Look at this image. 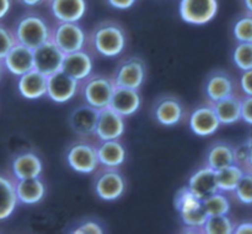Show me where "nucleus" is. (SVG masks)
<instances>
[{"instance_id": "obj_1", "label": "nucleus", "mask_w": 252, "mask_h": 234, "mask_svg": "<svg viewBox=\"0 0 252 234\" xmlns=\"http://www.w3.org/2000/svg\"><path fill=\"white\" fill-rule=\"evenodd\" d=\"M88 41L96 53L106 58H115L126 49L127 34L118 22L102 21L91 31Z\"/></svg>"}, {"instance_id": "obj_2", "label": "nucleus", "mask_w": 252, "mask_h": 234, "mask_svg": "<svg viewBox=\"0 0 252 234\" xmlns=\"http://www.w3.org/2000/svg\"><path fill=\"white\" fill-rule=\"evenodd\" d=\"M14 34L17 43L36 49L51 38V27L41 15L26 14L17 21Z\"/></svg>"}, {"instance_id": "obj_3", "label": "nucleus", "mask_w": 252, "mask_h": 234, "mask_svg": "<svg viewBox=\"0 0 252 234\" xmlns=\"http://www.w3.org/2000/svg\"><path fill=\"white\" fill-rule=\"evenodd\" d=\"M174 204L182 223L187 228H192L193 232L199 233V230L208 217L202 200H199L187 186H185L177 191Z\"/></svg>"}, {"instance_id": "obj_4", "label": "nucleus", "mask_w": 252, "mask_h": 234, "mask_svg": "<svg viewBox=\"0 0 252 234\" xmlns=\"http://www.w3.org/2000/svg\"><path fill=\"white\" fill-rule=\"evenodd\" d=\"M115 87L111 76L93 74L81 81L79 86L85 102L96 109H102L110 105Z\"/></svg>"}, {"instance_id": "obj_5", "label": "nucleus", "mask_w": 252, "mask_h": 234, "mask_svg": "<svg viewBox=\"0 0 252 234\" xmlns=\"http://www.w3.org/2000/svg\"><path fill=\"white\" fill-rule=\"evenodd\" d=\"M64 54L86 49L88 36L78 22L58 21L51 28V38Z\"/></svg>"}, {"instance_id": "obj_6", "label": "nucleus", "mask_w": 252, "mask_h": 234, "mask_svg": "<svg viewBox=\"0 0 252 234\" xmlns=\"http://www.w3.org/2000/svg\"><path fill=\"white\" fill-rule=\"evenodd\" d=\"M66 163L73 171L81 174H90L97 171L98 157L97 147L93 142L81 141L74 142L68 147L65 154Z\"/></svg>"}, {"instance_id": "obj_7", "label": "nucleus", "mask_w": 252, "mask_h": 234, "mask_svg": "<svg viewBox=\"0 0 252 234\" xmlns=\"http://www.w3.org/2000/svg\"><path fill=\"white\" fill-rule=\"evenodd\" d=\"M145 76H147V66L144 60L139 56H129L123 59L118 64L111 78L115 82V86L139 90L144 83Z\"/></svg>"}, {"instance_id": "obj_8", "label": "nucleus", "mask_w": 252, "mask_h": 234, "mask_svg": "<svg viewBox=\"0 0 252 234\" xmlns=\"http://www.w3.org/2000/svg\"><path fill=\"white\" fill-rule=\"evenodd\" d=\"M218 0H181L180 16L189 25H206L217 16Z\"/></svg>"}, {"instance_id": "obj_9", "label": "nucleus", "mask_w": 252, "mask_h": 234, "mask_svg": "<svg viewBox=\"0 0 252 234\" xmlns=\"http://www.w3.org/2000/svg\"><path fill=\"white\" fill-rule=\"evenodd\" d=\"M153 117L164 127H175L186 115V107L179 97L164 95L158 98L153 104Z\"/></svg>"}, {"instance_id": "obj_10", "label": "nucleus", "mask_w": 252, "mask_h": 234, "mask_svg": "<svg viewBox=\"0 0 252 234\" xmlns=\"http://www.w3.org/2000/svg\"><path fill=\"white\" fill-rule=\"evenodd\" d=\"M126 191V179L117 168L105 167L95 178V193L101 200L115 201Z\"/></svg>"}, {"instance_id": "obj_11", "label": "nucleus", "mask_w": 252, "mask_h": 234, "mask_svg": "<svg viewBox=\"0 0 252 234\" xmlns=\"http://www.w3.org/2000/svg\"><path fill=\"white\" fill-rule=\"evenodd\" d=\"M125 117L118 114L111 107L98 109L95 135H94L98 141L120 139L125 134Z\"/></svg>"}, {"instance_id": "obj_12", "label": "nucleus", "mask_w": 252, "mask_h": 234, "mask_svg": "<svg viewBox=\"0 0 252 234\" xmlns=\"http://www.w3.org/2000/svg\"><path fill=\"white\" fill-rule=\"evenodd\" d=\"M80 82L62 70L52 74L47 78L46 96L56 103H65L73 100L79 92Z\"/></svg>"}, {"instance_id": "obj_13", "label": "nucleus", "mask_w": 252, "mask_h": 234, "mask_svg": "<svg viewBox=\"0 0 252 234\" xmlns=\"http://www.w3.org/2000/svg\"><path fill=\"white\" fill-rule=\"evenodd\" d=\"M65 54L54 44L52 39H48L33 49L34 69L46 76L52 75L62 69Z\"/></svg>"}, {"instance_id": "obj_14", "label": "nucleus", "mask_w": 252, "mask_h": 234, "mask_svg": "<svg viewBox=\"0 0 252 234\" xmlns=\"http://www.w3.org/2000/svg\"><path fill=\"white\" fill-rule=\"evenodd\" d=\"M189 124L192 132L201 137L211 136L221 125L211 102L197 107L189 115Z\"/></svg>"}, {"instance_id": "obj_15", "label": "nucleus", "mask_w": 252, "mask_h": 234, "mask_svg": "<svg viewBox=\"0 0 252 234\" xmlns=\"http://www.w3.org/2000/svg\"><path fill=\"white\" fill-rule=\"evenodd\" d=\"M61 70L81 82L93 74V58L86 49H80V51L65 54Z\"/></svg>"}, {"instance_id": "obj_16", "label": "nucleus", "mask_w": 252, "mask_h": 234, "mask_svg": "<svg viewBox=\"0 0 252 234\" xmlns=\"http://www.w3.org/2000/svg\"><path fill=\"white\" fill-rule=\"evenodd\" d=\"M2 65L12 75H24L27 71L34 69L33 49L21 43H16L2 59Z\"/></svg>"}, {"instance_id": "obj_17", "label": "nucleus", "mask_w": 252, "mask_h": 234, "mask_svg": "<svg viewBox=\"0 0 252 234\" xmlns=\"http://www.w3.org/2000/svg\"><path fill=\"white\" fill-rule=\"evenodd\" d=\"M98 109L90 104H84L75 108L69 117V125L78 136L86 139L95 135L96 122H97Z\"/></svg>"}, {"instance_id": "obj_18", "label": "nucleus", "mask_w": 252, "mask_h": 234, "mask_svg": "<svg viewBox=\"0 0 252 234\" xmlns=\"http://www.w3.org/2000/svg\"><path fill=\"white\" fill-rule=\"evenodd\" d=\"M187 188L199 199L203 201L204 199L209 198L213 194L218 193V184H217L216 171L211 167L206 166L197 169L189 179Z\"/></svg>"}, {"instance_id": "obj_19", "label": "nucleus", "mask_w": 252, "mask_h": 234, "mask_svg": "<svg viewBox=\"0 0 252 234\" xmlns=\"http://www.w3.org/2000/svg\"><path fill=\"white\" fill-rule=\"evenodd\" d=\"M140 105H142V97L139 90L116 86L108 107L126 118L137 113Z\"/></svg>"}, {"instance_id": "obj_20", "label": "nucleus", "mask_w": 252, "mask_h": 234, "mask_svg": "<svg viewBox=\"0 0 252 234\" xmlns=\"http://www.w3.org/2000/svg\"><path fill=\"white\" fill-rule=\"evenodd\" d=\"M234 90H235V85H234L233 78L223 70L213 71L204 82V92L208 98V102H216L228 96L235 95Z\"/></svg>"}, {"instance_id": "obj_21", "label": "nucleus", "mask_w": 252, "mask_h": 234, "mask_svg": "<svg viewBox=\"0 0 252 234\" xmlns=\"http://www.w3.org/2000/svg\"><path fill=\"white\" fill-rule=\"evenodd\" d=\"M48 6L57 21L79 22L88 10L86 0H48Z\"/></svg>"}, {"instance_id": "obj_22", "label": "nucleus", "mask_w": 252, "mask_h": 234, "mask_svg": "<svg viewBox=\"0 0 252 234\" xmlns=\"http://www.w3.org/2000/svg\"><path fill=\"white\" fill-rule=\"evenodd\" d=\"M19 78L17 88H19V92L22 97L33 101L46 96L48 76L39 73L36 69H32Z\"/></svg>"}, {"instance_id": "obj_23", "label": "nucleus", "mask_w": 252, "mask_h": 234, "mask_svg": "<svg viewBox=\"0 0 252 234\" xmlns=\"http://www.w3.org/2000/svg\"><path fill=\"white\" fill-rule=\"evenodd\" d=\"M15 189L19 203L34 205L42 201L46 195V184L39 177L29 179H15Z\"/></svg>"}, {"instance_id": "obj_24", "label": "nucleus", "mask_w": 252, "mask_h": 234, "mask_svg": "<svg viewBox=\"0 0 252 234\" xmlns=\"http://www.w3.org/2000/svg\"><path fill=\"white\" fill-rule=\"evenodd\" d=\"M12 174L15 179H29L39 177L43 171L41 158L33 152H24L12 159Z\"/></svg>"}, {"instance_id": "obj_25", "label": "nucleus", "mask_w": 252, "mask_h": 234, "mask_svg": "<svg viewBox=\"0 0 252 234\" xmlns=\"http://www.w3.org/2000/svg\"><path fill=\"white\" fill-rule=\"evenodd\" d=\"M97 145V157L98 163L103 167L118 168L122 166L127 157V151L120 140H106L98 141Z\"/></svg>"}, {"instance_id": "obj_26", "label": "nucleus", "mask_w": 252, "mask_h": 234, "mask_svg": "<svg viewBox=\"0 0 252 234\" xmlns=\"http://www.w3.org/2000/svg\"><path fill=\"white\" fill-rule=\"evenodd\" d=\"M235 163V150L229 142L219 141L209 146L206 154V166L213 171H220Z\"/></svg>"}, {"instance_id": "obj_27", "label": "nucleus", "mask_w": 252, "mask_h": 234, "mask_svg": "<svg viewBox=\"0 0 252 234\" xmlns=\"http://www.w3.org/2000/svg\"><path fill=\"white\" fill-rule=\"evenodd\" d=\"M220 124L230 125L241 120V98L231 95L223 100L211 102Z\"/></svg>"}, {"instance_id": "obj_28", "label": "nucleus", "mask_w": 252, "mask_h": 234, "mask_svg": "<svg viewBox=\"0 0 252 234\" xmlns=\"http://www.w3.org/2000/svg\"><path fill=\"white\" fill-rule=\"evenodd\" d=\"M17 204L19 200L15 189V179L0 174V221L9 218Z\"/></svg>"}, {"instance_id": "obj_29", "label": "nucleus", "mask_w": 252, "mask_h": 234, "mask_svg": "<svg viewBox=\"0 0 252 234\" xmlns=\"http://www.w3.org/2000/svg\"><path fill=\"white\" fill-rule=\"evenodd\" d=\"M244 173H245V171L236 163L225 167L220 171H217L216 177L219 191H221V193H233L236 186H238L240 179L243 178Z\"/></svg>"}, {"instance_id": "obj_30", "label": "nucleus", "mask_w": 252, "mask_h": 234, "mask_svg": "<svg viewBox=\"0 0 252 234\" xmlns=\"http://www.w3.org/2000/svg\"><path fill=\"white\" fill-rule=\"evenodd\" d=\"M235 225L228 217V215L208 216L199 230V233L204 234H233Z\"/></svg>"}, {"instance_id": "obj_31", "label": "nucleus", "mask_w": 252, "mask_h": 234, "mask_svg": "<svg viewBox=\"0 0 252 234\" xmlns=\"http://www.w3.org/2000/svg\"><path fill=\"white\" fill-rule=\"evenodd\" d=\"M202 204L208 216L228 215L230 212V201L221 191L204 199Z\"/></svg>"}, {"instance_id": "obj_32", "label": "nucleus", "mask_w": 252, "mask_h": 234, "mask_svg": "<svg viewBox=\"0 0 252 234\" xmlns=\"http://www.w3.org/2000/svg\"><path fill=\"white\" fill-rule=\"evenodd\" d=\"M233 61L241 71L252 69V42H238L233 51Z\"/></svg>"}, {"instance_id": "obj_33", "label": "nucleus", "mask_w": 252, "mask_h": 234, "mask_svg": "<svg viewBox=\"0 0 252 234\" xmlns=\"http://www.w3.org/2000/svg\"><path fill=\"white\" fill-rule=\"evenodd\" d=\"M233 193L241 204L252 205V171H245Z\"/></svg>"}, {"instance_id": "obj_34", "label": "nucleus", "mask_w": 252, "mask_h": 234, "mask_svg": "<svg viewBox=\"0 0 252 234\" xmlns=\"http://www.w3.org/2000/svg\"><path fill=\"white\" fill-rule=\"evenodd\" d=\"M233 34L238 42H252V15H245L236 20Z\"/></svg>"}, {"instance_id": "obj_35", "label": "nucleus", "mask_w": 252, "mask_h": 234, "mask_svg": "<svg viewBox=\"0 0 252 234\" xmlns=\"http://www.w3.org/2000/svg\"><path fill=\"white\" fill-rule=\"evenodd\" d=\"M17 43L16 38H15L14 32L10 31L5 26L0 25V61L6 56L10 49Z\"/></svg>"}, {"instance_id": "obj_36", "label": "nucleus", "mask_w": 252, "mask_h": 234, "mask_svg": "<svg viewBox=\"0 0 252 234\" xmlns=\"http://www.w3.org/2000/svg\"><path fill=\"white\" fill-rule=\"evenodd\" d=\"M234 150H235V163L239 164L244 171H251L249 166V142H244L238 147H234Z\"/></svg>"}, {"instance_id": "obj_37", "label": "nucleus", "mask_w": 252, "mask_h": 234, "mask_svg": "<svg viewBox=\"0 0 252 234\" xmlns=\"http://www.w3.org/2000/svg\"><path fill=\"white\" fill-rule=\"evenodd\" d=\"M73 234H103L105 231L95 221H86V222L79 225L75 230L71 231Z\"/></svg>"}, {"instance_id": "obj_38", "label": "nucleus", "mask_w": 252, "mask_h": 234, "mask_svg": "<svg viewBox=\"0 0 252 234\" xmlns=\"http://www.w3.org/2000/svg\"><path fill=\"white\" fill-rule=\"evenodd\" d=\"M241 120L252 125V96L241 98Z\"/></svg>"}, {"instance_id": "obj_39", "label": "nucleus", "mask_w": 252, "mask_h": 234, "mask_svg": "<svg viewBox=\"0 0 252 234\" xmlns=\"http://www.w3.org/2000/svg\"><path fill=\"white\" fill-rule=\"evenodd\" d=\"M240 86L246 96H252V69L243 71L240 78Z\"/></svg>"}, {"instance_id": "obj_40", "label": "nucleus", "mask_w": 252, "mask_h": 234, "mask_svg": "<svg viewBox=\"0 0 252 234\" xmlns=\"http://www.w3.org/2000/svg\"><path fill=\"white\" fill-rule=\"evenodd\" d=\"M108 4L118 10H127L135 4L137 0H107Z\"/></svg>"}, {"instance_id": "obj_41", "label": "nucleus", "mask_w": 252, "mask_h": 234, "mask_svg": "<svg viewBox=\"0 0 252 234\" xmlns=\"http://www.w3.org/2000/svg\"><path fill=\"white\" fill-rule=\"evenodd\" d=\"M235 234H252V222H243L235 226L234 228Z\"/></svg>"}, {"instance_id": "obj_42", "label": "nucleus", "mask_w": 252, "mask_h": 234, "mask_svg": "<svg viewBox=\"0 0 252 234\" xmlns=\"http://www.w3.org/2000/svg\"><path fill=\"white\" fill-rule=\"evenodd\" d=\"M11 7V0H0V20L7 15Z\"/></svg>"}, {"instance_id": "obj_43", "label": "nucleus", "mask_w": 252, "mask_h": 234, "mask_svg": "<svg viewBox=\"0 0 252 234\" xmlns=\"http://www.w3.org/2000/svg\"><path fill=\"white\" fill-rule=\"evenodd\" d=\"M44 0H20V2H22L26 6H34V5H39Z\"/></svg>"}, {"instance_id": "obj_44", "label": "nucleus", "mask_w": 252, "mask_h": 234, "mask_svg": "<svg viewBox=\"0 0 252 234\" xmlns=\"http://www.w3.org/2000/svg\"><path fill=\"white\" fill-rule=\"evenodd\" d=\"M249 166H250V169L252 171V134L251 136L249 137Z\"/></svg>"}, {"instance_id": "obj_45", "label": "nucleus", "mask_w": 252, "mask_h": 234, "mask_svg": "<svg viewBox=\"0 0 252 234\" xmlns=\"http://www.w3.org/2000/svg\"><path fill=\"white\" fill-rule=\"evenodd\" d=\"M244 2V6H245V9L248 10L250 14H252V0H243Z\"/></svg>"}, {"instance_id": "obj_46", "label": "nucleus", "mask_w": 252, "mask_h": 234, "mask_svg": "<svg viewBox=\"0 0 252 234\" xmlns=\"http://www.w3.org/2000/svg\"><path fill=\"white\" fill-rule=\"evenodd\" d=\"M1 74H2V61H0V78H1Z\"/></svg>"}]
</instances>
